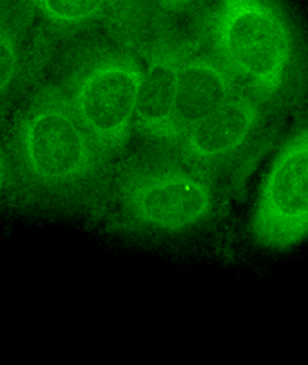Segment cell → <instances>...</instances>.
<instances>
[{"label":"cell","instance_id":"1","mask_svg":"<svg viewBox=\"0 0 308 365\" xmlns=\"http://www.w3.org/2000/svg\"><path fill=\"white\" fill-rule=\"evenodd\" d=\"M5 151L11 207L42 216L102 217L114 160L54 79L38 82L16 108Z\"/></svg>","mask_w":308,"mask_h":365},{"label":"cell","instance_id":"2","mask_svg":"<svg viewBox=\"0 0 308 365\" xmlns=\"http://www.w3.org/2000/svg\"><path fill=\"white\" fill-rule=\"evenodd\" d=\"M210 41L270 110L284 119L308 110V39L285 0H217Z\"/></svg>","mask_w":308,"mask_h":365},{"label":"cell","instance_id":"3","mask_svg":"<svg viewBox=\"0 0 308 365\" xmlns=\"http://www.w3.org/2000/svg\"><path fill=\"white\" fill-rule=\"evenodd\" d=\"M225 191L167 145L148 143L114 165L101 219L114 230L145 237H179L216 217Z\"/></svg>","mask_w":308,"mask_h":365},{"label":"cell","instance_id":"4","mask_svg":"<svg viewBox=\"0 0 308 365\" xmlns=\"http://www.w3.org/2000/svg\"><path fill=\"white\" fill-rule=\"evenodd\" d=\"M77 118L105 155L115 160L134 133L143 65L136 50L118 34L91 36L65 48L57 68Z\"/></svg>","mask_w":308,"mask_h":365},{"label":"cell","instance_id":"5","mask_svg":"<svg viewBox=\"0 0 308 365\" xmlns=\"http://www.w3.org/2000/svg\"><path fill=\"white\" fill-rule=\"evenodd\" d=\"M284 120L242 88L190 127L173 148L225 191L244 184L274 143Z\"/></svg>","mask_w":308,"mask_h":365},{"label":"cell","instance_id":"6","mask_svg":"<svg viewBox=\"0 0 308 365\" xmlns=\"http://www.w3.org/2000/svg\"><path fill=\"white\" fill-rule=\"evenodd\" d=\"M255 241L288 250L308 236V127L279 147L259 190L252 217Z\"/></svg>","mask_w":308,"mask_h":365},{"label":"cell","instance_id":"7","mask_svg":"<svg viewBox=\"0 0 308 365\" xmlns=\"http://www.w3.org/2000/svg\"><path fill=\"white\" fill-rule=\"evenodd\" d=\"M53 50L30 0H0V125L42 81Z\"/></svg>","mask_w":308,"mask_h":365},{"label":"cell","instance_id":"8","mask_svg":"<svg viewBox=\"0 0 308 365\" xmlns=\"http://www.w3.org/2000/svg\"><path fill=\"white\" fill-rule=\"evenodd\" d=\"M239 90L242 88L213 46L205 50L202 45L190 53L178 71L173 145L190 127L207 118Z\"/></svg>","mask_w":308,"mask_h":365},{"label":"cell","instance_id":"9","mask_svg":"<svg viewBox=\"0 0 308 365\" xmlns=\"http://www.w3.org/2000/svg\"><path fill=\"white\" fill-rule=\"evenodd\" d=\"M136 0H30L43 33L56 43L98 26L110 28Z\"/></svg>","mask_w":308,"mask_h":365},{"label":"cell","instance_id":"10","mask_svg":"<svg viewBox=\"0 0 308 365\" xmlns=\"http://www.w3.org/2000/svg\"><path fill=\"white\" fill-rule=\"evenodd\" d=\"M147 2L151 4L154 8H158L159 11L179 14L196 11V9L211 2V0H147Z\"/></svg>","mask_w":308,"mask_h":365},{"label":"cell","instance_id":"11","mask_svg":"<svg viewBox=\"0 0 308 365\" xmlns=\"http://www.w3.org/2000/svg\"><path fill=\"white\" fill-rule=\"evenodd\" d=\"M6 182H8V159L6 151L0 147V199L6 193Z\"/></svg>","mask_w":308,"mask_h":365}]
</instances>
